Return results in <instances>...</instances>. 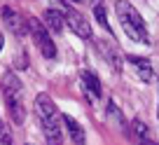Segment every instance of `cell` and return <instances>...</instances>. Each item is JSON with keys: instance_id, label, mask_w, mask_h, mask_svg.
<instances>
[{"instance_id": "obj_9", "label": "cell", "mask_w": 159, "mask_h": 145, "mask_svg": "<svg viewBox=\"0 0 159 145\" xmlns=\"http://www.w3.org/2000/svg\"><path fill=\"white\" fill-rule=\"evenodd\" d=\"M98 52H101V56H103V61L115 70V73H122V54H119L117 47L115 45L108 47L105 42H98Z\"/></svg>"}, {"instance_id": "obj_17", "label": "cell", "mask_w": 159, "mask_h": 145, "mask_svg": "<svg viewBox=\"0 0 159 145\" xmlns=\"http://www.w3.org/2000/svg\"><path fill=\"white\" fill-rule=\"evenodd\" d=\"M2 45H5V38H2V33H0V52H2Z\"/></svg>"}, {"instance_id": "obj_19", "label": "cell", "mask_w": 159, "mask_h": 145, "mask_svg": "<svg viewBox=\"0 0 159 145\" xmlns=\"http://www.w3.org/2000/svg\"><path fill=\"white\" fill-rule=\"evenodd\" d=\"M157 117H159V108H157Z\"/></svg>"}, {"instance_id": "obj_8", "label": "cell", "mask_w": 159, "mask_h": 145, "mask_svg": "<svg viewBox=\"0 0 159 145\" xmlns=\"http://www.w3.org/2000/svg\"><path fill=\"white\" fill-rule=\"evenodd\" d=\"M126 61L134 66L136 75H138L143 82H152V77H154V68H152V63H150L148 59H143V56H131V54H129V56H126Z\"/></svg>"}, {"instance_id": "obj_13", "label": "cell", "mask_w": 159, "mask_h": 145, "mask_svg": "<svg viewBox=\"0 0 159 145\" xmlns=\"http://www.w3.org/2000/svg\"><path fill=\"white\" fill-rule=\"evenodd\" d=\"M129 136L136 140V145H152L150 134H148V126H145V122H140V120H134V122H131Z\"/></svg>"}, {"instance_id": "obj_3", "label": "cell", "mask_w": 159, "mask_h": 145, "mask_svg": "<svg viewBox=\"0 0 159 145\" xmlns=\"http://www.w3.org/2000/svg\"><path fill=\"white\" fill-rule=\"evenodd\" d=\"M28 33L33 35V42L40 49V54L45 56V59H54L56 56V45L52 42V33L47 30V26L33 16V19H28Z\"/></svg>"}, {"instance_id": "obj_2", "label": "cell", "mask_w": 159, "mask_h": 145, "mask_svg": "<svg viewBox=\"0 0 159 145\" xmlns=\"http://www.w3.org/2000/svg\"><path fill=\"white\" fill-rule=\"evenodd\" d=\"M2 94H5V101H7V108H10V115L14 120V124H24L26 120V110H24V84L21 80L7 70L2 75Z\"/></svg>"}, {"instance_id": "obj_7", "label": "cell", "mask_w": 159, "mask_h": 145, "mask_svg": "<svg viewBox=\"0 0 159 145\" xmlns=\"http://www.w3.org/2000/svg\"><path fill=\"white\" fill-rule=\"evenodd\" d=\"M35 115H38V120L59 115V108H56V103L52 101L49 94H38L35 96Z\"/></svg>"}, {"instance_id": "obj_21", "label": "cell", "mask_w": 159, "mask_h": 145, "mask_svg": "<svg viewBox=\"0 0 159 145\" xmlns=\"http://www.w3.org/2000/svg\"><path fill=\"white\" fill-rule=\"evenodd\" d=\"M0 126H2V122H0Z\"/></svg>"}, {"instance_id": "obj_1", "label": "cell", "mask_w": 159, "mask_h": 145, "mask_svg": "<svg viewBox=\"0 0 159 145\" xmlns=\"http://www.w3.org/2000/svg\"><path fill=\"white\" fill-rule=\"evenodd\" d=\"M115 14H117V19H119V24H122V28H124V33L129 35L134 42L150 45V35H148L145 19L140 16V12L131 5L129 0H115Z\"/></svg>"}, {"instance_id": "obj_5", "label": "cell", "mask_w": 159, "mask_h": 145, "mask_svg": "<svg viewBox=\"0 0 159 145\" xmlns=\"http://www.w3.org/2000/svg\"><path fill=\"white\" fill-rule=\"evenodd\" d=\"M0 12H2V21H5V26L16 35V38H24V35L28 33V21H24V16H21L16 10H12V7H2Z\"/></svg>"}, {"instance_id": "obj_4", "label": "cell", "mask_w": 159, "mask_h": 145, "mask_svg": "<svg viewBox=\"0 0 159 145\" xmlns=\"http://www.w3.org/2000/svg\"><path fill=\"white\" fill-rule=\"evenodd\" d=\"M63 19H66V26H70V30H73V33L77 35V38H82V40H91V38H94L89 21H87L84 16L80 14L77 10L68 7V10L63 12Z\"/></svg>"}, {"instance_id": "obj_12", "label": "cell", "mask_w": 159, "mask_h": 145, "mask_svg": "<svg viewBox=\"0 0 159 145\" xmlns=\"http://www.w3.org/2000/svg\"><path fill=\"white\" fill-rule=\"evenodd\" d=\"M61 120H63L66 131H68V136H70V143L73 145H84V129H82V124H80L77 120H73L70 115H61Z\"/></svg>"}, {"instance_id": "obj_10", "label": "cell", "mask_w": 159, "mask_h": 145, "mask_svg": "<svg viewBox=\"0 0 159 145\" xmlns=\"http://www.w3.org/2000/svg\"><path fill=\"white\" fill-rule=\"evenodd\" d=\"M82 89H84V94L91 96V98H101V96H103L101 80L91 73V70H82Z\"/></svg>"}, {"instance_id": "obj_14", "label": "cell", "mask_w": 159, "mask_h": 145, "mask_svg": "<svg viewBox=\"0 0 159 145\" xmlns=\"http://www.w3.org/2000/svg\"><path fill=\"white\" fill-rule=\"evenodd\" d=\"M105 115H108V122L117 124L119 129H126V120H124V115H122V110H119L117 105H115V101H108V108H105Z\"/></svg>"}, {"instance_id": "obj_15", "label": "cell", "mask_w": 159, "mask_h": 145, "mask_svg": "<svg viewBox=\"0 0 159 145\" xmlns=\"http://www.w3.org/2000/svg\"><path fill=\"white\" fill-rule=\"evenodd\" d=\"M94 16L98 19V24H101V26H103V28L110 33V21H108V16H105V10H103V5H94Z\"/></svg>"}, {"instance_id": "obj_6", "label": "cell", "mask_w": 159, "mask_h": 145, "mask_svg": "<svg viewBox=\"0 0 159 145\" xmlns=\"http://www.w3.org/2000/svg\"><path fill=\"white\" fill-rule=\"evenodd\" d=\"M59 122H61V115L40 120V126H42V134H45L47 145H63V136H61V124Z\"/></svg>"}, {"instance_id": "obj_20", "label": "cell", "mask_w": 159, "mask_h": 145, "mask_svg": "<svg viewBox=\"0 0 159 145\" xmlns=\"http://www.w3.org/2000/svg\"><path fill=\"white\" fill-rule=\"evenodd\" d=\"M26 145H33V143H26Z\"/></svg>"}, {"instance_id": "obj_16", "label": "cell", "mask_w": 159, "mask_h": 145, "mask_svg": "<svg viewBox=\"0 0 159 145\" xmlns=\"http://www.w3.org/2000/svg\"><path fill=\"white\" fill-rule=\"evenodd\" d=\"M0 145H14V140H12V134H10V129H7L5 124L0 126Z\"/></svg>"}, {"instance_id": "obj_11", "label": "cell", "mask_w": 159, "mask_h": 145, "mask_svg": "<svg viewBox=\"0 0 159 145\" xmlns=\"http://www.w3.org/2000/svg\"><path fill=\"white\" fill-rule=\"evenodd\" d=\"M42 24L47 26V30L49 33H61L66 26V19H63V12L56 10V7H49V10L45 12V16H42Z\"/></svg>"}, {"instance_id": "obj_18", "label": "cell", "mask_w": 159, "mask_h": 145, "mask_svg": "<svg viewBox=\"0 0 159 145\" xmlns=\"http://www.w3.org/2000/svg\"><path fill=\"white\" fill-rule=\"evenodd\" d=\"M73 2H82V0H73Z\"/></svg>"}]
</instances>
